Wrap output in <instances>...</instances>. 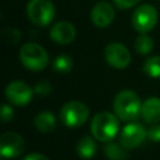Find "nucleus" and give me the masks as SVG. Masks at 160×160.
I'll return each instance as SVG.
<instances>
[{
    "mask_svg": "<svg viewBox=\"0 0 160 160\" xmlns=\"http://www.w3.org/2000/svg\"><path fill=\"white\" fill-rule=\"evenodd\" d=\"M141 100L132 90H122L114 99V111L122 121H134L140 116Z\"/></svg>",
    "mask_w": 160,
    "mask_h": 160,
    "instance_id": "1",
    "label": "nucleus"
},
{
    "mask_svg": "<svg viewBox=\"0 0 160 160\" xmlns=\"http://www.w3.org/2000/svg\"><path fill=\"white\" fill-rule=\"evenodd\" d=\"M119 131V118L109 111L96 114L91 120V134L100 141L112 140Z\"/></svg>",
    "mask_w": 160,
    "mask_h": 160,
    "instance_id": "2",
    "label": "nucleus"
},
{
    "mask_svg": "<svg viewBox=\"0 0 160 160\" xmlns=\"http://www.w3.org/2000/svg\"><path fill=\"white\" fill-rule=\"evenodd\" d=\"M19 58L22 65L31 71H41L49 64V55L46 50L35 42H28L21 46Z\"/></svg>",
    "mask_w": 160,
    "mask_h": 160,
    "instance_id": "3",
    "label": "nucleus"
},
{
    "mask_svg": "<svg viewBox=\"0 0 160 160\" xmlns=\"http://www.w3.org/2000/svg\"><path fill=\"white\" fill-rule=\"evenodd\" d=\"M26 15L34 25L46 26L55 18V8L50 0H30L26 5Z\"/></svg>",
    "mask_w": 160,
    "mask_h": 160,
    "instance_id": "4",
    "label": "nucleus"
},
{
    "mask_svg": "<svg viewBox=\"0 0 160 160\" xmlns=\"http://www.w3.org/2000/svg\"><path fill=\"white\" fill-rule=\"evenodd\" d=\"M89 108L81 101H69L60 110V120L68 128L81 126L89 118Z\"/></svg>",
    "mask_w": 160,
    "mask_h": 160,
    "instance_id": "5",
    "label": "nucleus"
},
{
    "mask_svg": "<svg viewBox=\"0 0 160 160\" xmlns=\"http://www.w3.org/2000/svg\"><path fill=\"white\" fill-rule=\"evenodd\" d=\"M156 22H158V11L154 6L149 4H142L138 6L131 15V25L140 34L151 31L155 28Z\"/></svg>",
    "mask_w": 160,
    "mask_h": 160,
    "instance_id": "6",
    "label": "nucleus"
},
{
    "mask_svg": "<svg viewBox=\"0 0 160 160\" xmlns=\"http://www.w3.org/2000/svg\"><path fill=\"white\" fill-rule=\"evenodd\" d=\"M32 92H34V90L28 84H25L24 81H20V80H14V81L9 82L5 88L6 99L11 104L18 105V106L29 104L32 99Z\"/></svg>",
    "mask_w": 160,
    "mask_h": 160,
    "instance_id": "7",
    "label": "nucleus"
},
{
    "mask_svg": "<svg viewBox=\"0 0 160 160\" xmlns=\"http://www.w3.org/2000/svg\"><path fill=\"white\" fill-rule=\"evenodd\" d=\"M105 60L115 69H125L131 61V55L125 45L120 42H110L105 48Z\"/></svg>",
    "mask_w": 160,
    "mask_h": 160,
    "instance_id": "8",
    "label": "nucleus"
},
{
    "mask_svg": "<svg viewBox=\"0 0 160 160\" xmlns=\"http://www.w3.org/2000/svg\"><path fill=\"white\" fill-rule=\"evenodd\" d=\"M25 150L24 139L12 131L4 132L0 138V154L5 159L16 158Z\"/></svg>",
    "mask_w": 160,
    "mask_h": 160,
    "instance_id": "9",
    "label": "nucleus"
},
{
    "mask_svg": "<svg viewBox=\"0 0 160 160\" xmlns=\"http://www.w3.org/2000/svg\"><path fill=\"white\" fill-rule=\"evenodd\" d=\"M146 136L148 131L141 124L130 122L122 129L120 134V142L125 149H135L144 142Z\"/></svg>",
    "mask_w": 160,
    "mask_h": 160,
    "instance_id": "10",
    "label": "nucleus"
},
{
    "mask_svg": "<svg viewBox=\"0 0 160 160\" xmlns=\"http://www.w3.org/2000/svg\"><path fill=\"white\" fill-rule=\"evenodd\" d=\"M90 18L96 28H108L115 18V11L109 2L99 1L91 9Z\"/></svg>",
    "mask_w": 160,
    "mask_h": 160,
    "instance_id": "11",
    "label": "nucleus"
},
{
    "mask_svg": "<svg viewBox=\"0 0 160 160\" xmlns=\"http://www.w3.org/2000/svg\"><path fill=\"white\" fill-rule=\"evenodd\" d=\"M76 36V30L74 25L69 21H59L50 30V38L56 44L66 45L74 41Z\"/></svg>",
    "mask_w": 160,
    "mask_h": 160,
    "instance_id": "12",
    "label": "nucleus"
},
{
    "mask_svg": "<svg viewBox=\"0 0 160 160\" xmlns=\"http://www.w3.org/2000/svg\"><path fill=\"white\" fill-rule=\"evenodd\" d=\"M140 116L148 124H158L160 121V99L155 96L148 98L141 105Z\"/></svg>",
    "mask_w": 160,
    "mask_h": 160,
    "instance_id": "13",
    "label": "nucleus"
},
{
    "mask_svg": "<svg viewBox=\"0 0 160 160\" xmlns=\"http://www.w3.org/2000/svg\"><path fill=\"white\" fill-rule=\"evenodd\" d=\"M34 125L41 132H51L56 126V119L51 112L42 111L35 116Z\"/></svg>",
    "mask_w": 160,
    "mask_h": 160,
    "instance_id": "14",
    "label": "nucleus"
},
{
    "mask_svg": "<svg viewBox=\"0 0 160 160\" xmlns=\"http://www.w3.org/2000/svg\"><path fill=\"white\" fill-rule=\"evenodd\" d=\"M76 152L84 160L91 159L96 152V144L94 139L90 136H84L82 139H80L76 144Z\"/></svg>",
    "mask_w": 160,
    "mask_h": 160,
    "instance_id": "15",
    "label": "nucleus"
},
{
    "mask_svg": "<svg viewBox=\"0 0 160 160\" xmlns=\"http://www.w3.org/2000/svg\"><path fill=\"white\" fill-rule=\"evenodd\" d=\"M154 48V41L152 39L145 34H140L136 40H135V49L139 54H142V55H146L149 54Z\"/></svg>",
    "mask_w": 160,
    "mask_h": 160,
    "instance_id": "16",
    "label": "nucleus"
},
{
    "mask_svg": "<svg viewBox=\"0 0 160 160\" xmlns=\"http://www.w3.org/2000/svg\"><path fill=\"white\" fill-rule=\"evenodd\" d=\"M71 68H72V59L66 54L58 55L52 61V69L56 72H69Z\"/></svg>",
    "mask_w": 160,
    "mask_h": 160,
    "instance_id": "17",
    "label": "nucleus"
},
{
    "mask_svg": "<svg viewBox=\"0 0 160 160\" xmlns=\"http://www.w3.org/2000/svg\"><path fill=\"white\" fill-rule=\"evenodd\" d=\"M144 72L150 78H160V56H151L144 62Z\"/></svg>",
    "mask_w": 160,
    "mask_h": 160,
    "instance_id": "18",
    "label": "nucleus"
},
{
    "mask_svg": "<svg viewBox=\"0 0 160 160\" xmlns=\"http://www.w3.org/2000/svg\"><path fill=\"white\" fill-rule=\"evenodd\" d=\"M125 148L118 144H108L105 146V155L110 160H125L126 159V151L124 150Z\"/></svg>",
    "mask_w": 160,
    "mask_h": 160,
    "instance_id": "19",
    "label": "nucleus"
},
{
    "mask_svg": "<svg viewBox=\"0 0 160 160\" xmlns=\"http://www.w3.org/2000/svg\"><path fill=\"white\" fill-rule=\"evenodd\" d=\"M148 138L154 142H160V124H152L148 130Z\"/></svg>",
    "mask_w": 160,
    "mask_h": 160,
    "instance_id": "20",
    "label": "nucleus"
},
{
    "mask_svg": "<svg viewBox=\"0 0 160 160\" xmlns=\"http://www.w3.org/2000/svg\"><path fill=\"white\" fill-rule=\"evenodd\" d=\"M34 91L39 95H46L51 91V85L48 82V81H40L39 84H36Z\"/></svg>",
    "mask_w": 160,
    "mask_h": 160,
    "instance_id": "21",
    "label": "nucleus"
},
{
    "mask_svg": "<svg viewBox=\"0 0 160 160\" xmlns=\"http://www.w3.org/2000/svg\"><path fill=\"white\" fill-rule=\"evenodd\" d=\"M14 118V110L10 105H6L4 104L2 105V109H1V119L4 122H8V121H11Z\"/></svg>",
    "mask_w": 160,
    "mask_h": 160,
    "instance_id": "22",
    "label": "nucleus"
},
{
    "mask_svg": "<svg viewBox=\"0 0 160 160\" xmlns=\"http://www.w3.org/2000/svg\"><path fill=\"white\" fill-rule=\"evenodd\" d=\"M112 1L119 9H129L134 5H136L140 0H112Z\"/></svg>",
    "mask_w": 160,
    "mask_h": 160,
    "instance_id": "23",
    "label": "nucleus"
},
{
    "mask_svg": "<svg viewBox=\"0 0 160 160\" xmlns=\"http://www.w3.org/2000/svg\"><path fill=\"white\" fill-rule=\"evenodd\" d=\"M22 160H49L45 155L42 154H39V152H32V154H29L26 155Z\"/></svg>",
    "mask_w": 160,
    "mask_h": 160,
    "instance_id": "24",
    "label": "nucleus"
}]
</instances>
